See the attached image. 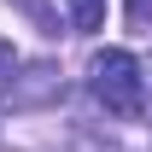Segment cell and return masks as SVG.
<instances>
[{"label":"cell","instance_id":"cell-1","mask_svg":"<svg viewBox=\"0 0 152 152\" xmlns=\"http://www.w3.org/2000/svg\"><path fill=\"white\" fill-rule=\"evenodd\" d=\"M88 88H94V99H99L111 117H140V105H146V70H140V58H134L129 47L94 53Z\"/></svg>","mask_w":152,"mask_h":152},{"label":"cell","instance_id":"cell-2","mask_svg":"<svg viewBox=\"0 0 152 152\" xmlns=\"http://www.w3.org/2000/svg\"><path fill=\"white\" fill-rule=\"evenodd\" d=\"M58 94H64V82H58L53 64H29V70H23V82H6V99H12L18 111L41 105V99H58Z\"/></svg>","mask_w":152,"mask_h":152},{"label":"cell","instance_id":"cell-3","mask_svg":"<svg viewBox=\"0 0 152 152\" xmlns=\"http://www.w3.org/2000/svg\"><path fill=\"white\" fill-rule=\"evenodd\" d=\"M105 23V0H70V29L76 35H94Z\"/></svg>","mask_w":152,"mask_h":152},{"label":"cell","instance_id":"cell-4","mask_svg":"<svg viewBox=\"0 0 152 152\" xmlns=\"http://www.w3.org/2000/svg\"><path fill=\"white\" fill-rule=\"evenodd\" d=\"M12 6H18V12H29V18H35L47 35H58V12L47 6V0H12Z\"/></svg>","mask_w":152,"mask_h":152},{"label":"cell","instance_id":"cell-5","mask_svg":"<svg viewBox=\"0 0 152 152\" xmlns=\"http://www.w3.org/2000/svg\"><path fill=\"white\" fill-rule=\"evenodd\" d=\"M129 23L146 29V23H152V0H129Z\"/></svg>","mask_w":152,"mask_h":152},{"label":"cell","instance_id":"cell-6","mask_svg":"<svg viewBox=\"0 0 152 152\" xmlns=\"http://www.w3.org/2000/svg\"><path fill=\"white\" fill-rule=\"evenodd\" d=\"M12 64H18V53H12V41H0V76H12Z\"/></svg>","mask_w":152,"mask_h":152}]
</instances>
